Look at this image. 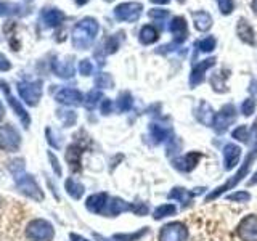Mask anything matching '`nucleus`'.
<instances>
[{
    "mask_svg": "<svg viewBox=\"0 0 257 241\" xmlns=\"http://www.w3.org/2000/svg\"><path fill=\"white\" fill-rule=\"evenodd\" d=\"M158 39V31L153 26H145L140 32V40L143 44H151Z\"/></svg>",
    "mask_w": 257,
    "mask_h": 241,
    "instance_id": "f8f14e48",
    "label": "nucleus"
},
{
    "mask_svg": "<svg viewBox=\"0 0 257 241\" xmlns=\"http://www.w3.org/2000/svg\"><path fill=\"white\" fill-rule=\"evenodd\" d=\"M151 2H158V4H167L169 0H151Z\"/></svg>",
    "mask_w": 257,
    "mask_h": 241,
    "instance_id": "4be33fe9",
    "label": "nucleus"
},
{
    "mask_svg": "<svg viewBox=\"0 0 257 241\" xmlns=\"http://www.w3.org/2000/svg\"><path fill=\"white\" fill-rule=\"evenodd\" d=\"M42 20L45 23V26H48V28H56L64 20V13L60 12L58 8H48V10H45L42 13Z\"/></svg>",
    "mask_w": 257,
    "mask_h": 241,
    "instance_id": "1a4fd4ad",
    "label": "nucleus"
},
{
    "mask_svg": "<svg viewBox=\"0 0 257 241\" xmlns=\"http://www.w3.org/2000/svg\"><path fill=\"white\" fill-rule=\"evenodd\" d=\"M238 36L246 40L249 44H254V32L251 29V26L244 21V20H239V24H238Z\"/></svg>",
    "mask_w": 257,
    "mask_h": 241,
    "instance_id": "9b49d317",
    "label": "nucleus"
},
{
    "mask_svg": "<svg viewBox=\"0 0 257 241\" xmlns=\"http://www.w3.org/2000/svg\"><path fill=\"white\" fill-rule=\"evenodd\" d=\"M21 147V135L12 124L0 127V150L7 153L18 151Z\"/></svg>",
    "mask_w": 257,
    "mask_h": 241,
    "instance_id": "39448f33",
    "label": "nucleus"
},
{
    "mask_svg": "<svg viewBox=\"0 0 257 241\" xmlns=\"http://www.w3.org/2000/svg\"><path fill=\"white\" fill-rule=\"evenodd\" d=\"M79 71H80V74H84V76H88L92 72V64L88 60H82L79 64Z\"/></svg>",
    "mask_w": 257,
    "mask_h": 241,
    "instance_id": "2eb2a0df",
    "label": "nucleus"
},
{
    "mask_svg": "<svg viewBox=\"0 0 257 241\" xmlns=\"http://www.w3.org/2000/svg\"><path fill=\"white\" fill-rule=\"evenodd\" d=\"M16 88H18V93L23 101L29 104V106H36L40 101V96H42V80H34V82L23 80Z\"/></svg>",
    "mask_w": 257,
    "mask_h": 241,
    "instance_id": "20e7f679",
    "label": "nucleus"
},
{
    "mask_svg": "<svg viewBox=\"0 0 257 241\" xmlns=\"http://www.w3.org/2000/svg\"><path fill=\"white\" fill-rule=\"evenodd\" d=\"M252 7H254V10L257 12V0H254V4H252Z\"/></svg>",
    "mask_w": 257,
    "mask_h": 241,
    "instance_id": "b1692460",
    "label": "nucleus"
},
{
    "mask_svg": "<svg viewBox=\"0 0 257 241\" xmlns=\"http://www.w3.org/2000/svg\"><path fill=\"white\" fill-rule=\"evenodd\" d=\"M76 2H77V5H84V4L88 2V0H76Z\"/></svg>",
    "mask_w": 257,
    "mask_h": 241,
    "instance_id": "5701e85b",
    "label": "nucleus"
},
{
    "mask_svg": "<svg viewBox=\"0 0 257 241\" xmlns=\"http://www.w3.org/2000/svg\"><path fill=\"white\" fill-rule=\"evenodd\" d=\"M48 158H50V161L53 163V166H55V169H56V174H60V167H58V164H56V159H55V156H53L52 153H50V155H48Z\"/></svg>",
    "mask_w": 257,
    "mask_h": 241,
    "instance_id": "aec40b11",
    "label": "nucleus"
},
{
    "mask_svg": "<svg viewBox=\"0 0 257 241\" xmlns=\"http://www.w3.org/2000/svg\"><path fill=\"white\" fill-rule=\"evenodd\" d=\"M96 32H98V23L93 18H85L72 31V44H74V47L84 50L93 42Z\"/></svg>",
    "mask_w": 257,
    "mask_h": 241,
    "instance_id": "f257e3e1",
    "label": "nucleus"
},
{
    "mask_svg": "<svg viewBox=\"0 0 257 241\" xmlns=\"http://www.w3.org/2000/svg\"><path fill=\"white\" fill-rule=\"evenodd\" d=\"M53 233L52 223L44 219L31 220L26 227V238L29 241H52Z\"/></svg>",
    "mask_w": 257,
    "mask_h": 241,
    "instance_id": "7ed1b4c3",
    "label": "nucleus"
},
{
    "mask_svg": "<svg viewBox=\"0 0 257 241\" xmlns=\"http://www.w3.org/2000/svg\"><path fill=\"white\" fill-rule=\"evenodd\" d=\"M29 13V8L21 4H13L8 0H0V16H24Z\"/></svg>",
    "mask_w": 257,
    "mask_h": 241,
    "instance_id": "6e6552de",
    "label": "nucleus"
},
{
    "mask_svg": "<svg viewBox=\"0 0 257 241\" xmlns=\"http://www.w3.org/2000/svg\"><path fill=\"white\" fill-rule=\"evenodd\" d=\"M10 69H12V63L8 61V58L4 53H0V71H10Z\"/></svg>",
    "mask_w": 257,
    "mask_h": 241,
    "instance_id": "f3484780",
    "label": "nucleus"
},
{
    "mask_svg": "<svg viewBox=\"0 0 257 241\" xmlns=\"http://www.w3.org/2000/svg\"><path fill=\"white\" fill-rule=\"evenodd\" d=\"M56 100L64 104H77L82 100V96L74 88H63V90L56 93Z\"/></svg>",
    "mask_w": 257,
    "mask_h": 241,
    "instance_id": "9d476101",
    "label": "nucleus"
},
{
    "mask_svg": "<svg viewBox=\"0 0 257 241\" xmlns=\"http://www.w3.org/2000/svg\"><path fill=\"white\" fill-rule=\"evenodd\" d=\"M108 2H109V0H108Z\"/></svg>",
    "mask_w": 257,
    "mask_h": 241,
    "instance_id": "393cba45",
    "label": "nucleus"
},
{
    "mask_svg": "<svg viewBox=\"0 0 257 241\" xmlns=\"http://www.w3.org/2000/svg\"><path fill=\"white\" fill-rule=\"evenodd\" d=\"M219 7L223 13H230L233 10V0H219Z\"/></svg>",
    "mask_w": 257,
    "mask_h": 241,
    "instance_id": "dca6fc26",
    "label": "nucleus"
},
{
    "mask_svg": "<svg viewBox=\"0 0 257 241\" xmlns=\"http://www.w3.org/2000/svg\"><path fill=\"white\" fill-rule=\"evenodd\" d=\"M142 13L140 4H122L116 8V18L120 21H135Z\"/></svg>",
    "mask_w": 257,
    "mask_h": 241,
    "instance_id": "0eeeda50",
    "label": "nucleus"
},
{
    "mask_svg": "<svg viewBox=\"0 0 257 241\" xmlns=\"http://www.w3.org/2000/svg\"><path fill=\"white\" fill-rule=\"evenodd\" d=\"M171 31L172 34L177 36V37H183L185 39V34H187V26H185V20L183 18H175L174 23L171 24Z\"/></svg>",
    "mask_w": 257,
    "mask_h": 241,
    "instance_id": "4468645a",
    "label": "nucleus"
},
{
    "mask_svg": "<svg viewBox=\"0 0 257 241\" xmlns=\"http://www.w3.org/2000/svg\"><path fill=\"white\" fill-rule=\"evenodd\" d=\"M4 116H5V106H4V103L0 101V120L4 119Z\"/></svg>",
    "mask_w": 257,
    "mask_h": 241,
    "instance_id": "412c9836",
    "label": "nucleus"
},
{
    "mask_svg": "<svg viewBox=\"0 0 257 241\" xmlns=\"http://www.w3.org/2000/svg\"><path fill=\"white\" fill-rule=\"evenodd\" d=\"M212 47H214V39H206L204 42H203V50H212Z\"/></svg>",
    "mask_w": 257,
    "mask_h": 241,
    "instance_id": "a211bd4d",
    "label": "nucleus"
},
{
    "mask_svg": "<svg viewBox=\"0 0 257 241\" xmlns=\"http://www.w3.org/2000/svg\"><path fill=\"white\" fill-rule=\"evenodd\" d=\"M195 26L199 31H206L207 28H211V16H209L207 13H204V12L196 13L195 15Z\"/></svg>",
    "mask_w": 257,
    "mask_h": 241,
    "instance_id": "ddd939ff",
    "label": "nucleus"
},
{
    "mask_svg": "<svg viewBox=\"0 0 257 241\" xmlns=\"http://www.w3.org/2000/svg\"><path fill=\"white\" fill-rule=\"evenodd\" d=\"M150 16H153V18H164V16H167V12H156V10H153L150 13Z\"/></svg>",
    "mask_w": 257,
    "mask_h": 241,
    "instance_id": "6ab92c4d",
    "label": "nucleus"
},
{
    "mask_svg": "<svg viewBox=\"0 0 257 241\" xmlns=\"http://www.w3.org/2000/svg\"><path fill=\"white\" fill-rule=\"evenodd\" d=\"M15 182H16V187H18V190L23 193V195H26L28 198L36 199V201L44 199L42 190H40L39 183L36 182V179L31 174H26V172L15 174Z\"/></svg>",
    "mask_w": 257,
    "mask_h": 241,
    "instance_id": "f03ea898",
    "label": "nucleus"
},
{
    "mask_svg": "<svg viewBox=\"0 0 257 241\" xmlns=\"http://www.w3.org/2000/svg\"><path fill=\"white\" fill-rule=\"evenodd\" d=\"M0 85H2V90L5 92V96H7V100H8V104L12 106V109H13V112L16 116H18V119L21 120V124L24 126V127H29V124H31V117H29V114H28V111L24 109V106L23 104L15 98V96L10 93V88H8V85L4 82V80H0Z\"/></svg>",
    "mask_w": 257,
    "mask_h": 241,
    "instance_id": "423d86ee",
    "label": "nucleus"
}]
</instances>
